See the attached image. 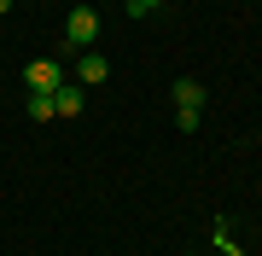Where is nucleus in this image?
I'll list each match as a JSON object with an SVG mask.
<instances>
[{
	"instance_id": "20e7f679",
	"label": "nucleus",
	"mask_w": 262,
	"mask_h": 256,
	"mask_svg": "<svg viewBox=\"0 0 262 256\" xmlns=\"http://www.w3.org/2000/svg\"><path fill=\"white\" fill-rule=\"evenodd\" d=\"M53 117H82V87H76V82H58L53 87Z\"/></svg>"
},
{
	"instance_id": "39448f33",
	"label": "nucleus",
	"mask_w": 262,
	"mask_h": 256,
	"mask_svg": "<svg viewBox=\"0 0 262 256\" xmlns=\"http://www.w3.org/2000/svg\"><path fill=\"white\" fill-rule=\"evenodd\" d=\"M105 76H111V64H105V58H99L94 47L76 58V82H105Z\"/></svg>"
},
{
	"instance_id": "0eeeda50",
	"label": "nucleus",
	"mask_w": 262,
	"mask_h": 256,
	"mask_svg": "<svg viewBox=\"0 0 262 256\" xmlns=\"http://www.w3.org/2000/svg\"><path fill=\"white\" fill-rule=\"evenodd\" d=\"M122 6H128V18H146V12H158L163 0H122Z\"/></svg>"
},
{
	"instance_id": "7ed1b4c3",
	"label": "nucleus",
	"mask_w": 262,
	"mask_h": 256,
	"mask_svg": "<svg viewBox=\"0 0 262 256\" xmlns=\"http://www.w3.org/2000/svg\"><path fill=\"white\" fill-rule=\"evenodd\" d=\"M169 94H175V111H204L210 87H204V82H192V76H181L175 87H169Z\"/></svg>"
},
{
	"instance_id": "423d86ee",
	"label": "nucleus",
	"mask_w": 262,
	"mask_h": 256,
	"mask_svg": "<svg viewBox=\"0 0 262 256\" xmlns=\"http://www.w3.org/2000/svg\"><path fill=\"white\" fill-rule=\"evenodd\" d=\"M29 117L35 123H53V94H29Z\"/></svg>"
},
{
	"instance_id": "6e6552de",
	"label": "nucleus",
	"mask_w": 262,
	"mask_h": 256,
	"mask_svg": "<svg viewBox=\"0 0 262 256\" xmlns=\"http://www.w3.org/2000/svg\"><path fill=\"white\" fill-rule=\"evenodd\" d=\"M215 245H222L227 256H239V239H233V233H227V227H215Z\"/></svg>"
},
{
	"instance_id": "f257e3e1",
	"label": "nucleus",
	"mask_w": 262,
	"mask_h": 256,
	"mask_svg": "<svg viewBox=\"0 0 262 256\" xmlns=\"http://www.w3.org/2000/svg\"><path fill=\"white\" fill-rule=\"evenodd\" d=\"M94 35H99V12L94 6H70V18H64V41L70 47H94Z\"/></svg>"
},
{
	"instance_id": "f03ea898",
	"label": "nucleus",
	"mask_w": 262,
	"mask_h": 256,
	"mask_svg": "<svg viewBox=\"0 0 262 256\" xmlns=\"http://www.w3.org/2000/svg\"><path fill=\"white\" fill-rule=\"evenodd\" d=\"M24 82H29V94H53V87L64 82V70H58L53 58H29V64H24Z\"/></svg>"
},
{
	"instance_id": "1a4fd4ad",
	"label": "nucleus",
	"mask_w": 262,
	"mask_h": 256,
	"mask_svg": "<svg viewBox=\"0 0 262 256\" xmlns=\"http://www.w3.org/2000/svg\"><path fill=\"white\" fill-rule=\"evenodd\" d=\"M6 12H12V0H0V18H6Z\"/></svg>"
}]
</instances>
